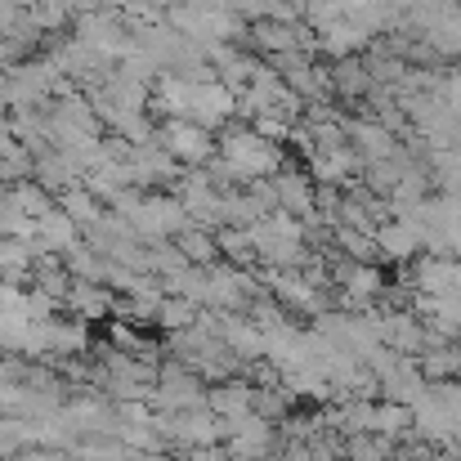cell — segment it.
Returning a JSON list of instances; mask_svg holds the SVG:
<instances>
[{"instance_id":"6da1fadb","label":"cell","mask_w":461,"mask_h":461,"mask_svg":"<svg viewBox=\"0 0 461 461\" xmlns=\"http://www.w3.org/2000/svg\"><path fill=\"white\" fill-rule=\"evenodd\" d=\"M220 166L233 184L269 179L283 170V144L265 140L256 126H224L220 135Z\"/></svg>"},{"instance_id":"7a4b0ae2","label":"cell","mask_w":461,"mask_h":461,"mask_svg":"<svg viewBox=\"0 0 461 461\" xmlns=\"http://www.w3.org/2000/svg\"><path fill=\"white\" fill-rule=\"evenodd\" d=\"M126 220L140 229V238L153 247V242H170V238H179L188 224H193V215H188V206L179 202V193H144L131 211H126Z\"/></svg>"},{"instance_id":"3957f363","label":"cell","mask_w":461,"mask_h":461,"mask_svg":"<svg viewBox=\"0 0 461 461\" xmlns=\"http://www.w3.org/2000/svg\"><path fill=\"white\" fill-rule=\"evenodd\" d=\"M157 144L175 157L184 170L206 166L211 157L220 153L215 131H211V126H202V122H193V117H161V126H157Z\"/></svg>"},{"instance_id":"277c9868","label":"cell","mask_w":461,"mask_h":461,"mask_svg":"<svg viewBox=\"0 0 461 461\" xmlns=\"http://www.w3.org/2000/svg\"><path fill=\"white\" fill-rule=\"evenodd\" d=\"M206 403V385L202 376L179 363V358H161L157 363V385H153V408L157 412H188Z\"/></svg>"},{"instance_id":"5b68a950","label":"cell","mask_w":461,"mask_h":461,"mask_svg":"<svg viewBox=\"0 0 461 461\" xmlns=\"http://www.w3.org/2000/svg\"><path fill=\"white\" fill-rule=\"evenodd\" d=\"M265 292L283 309H296V313H309V318L327 313V287L318 278H309L305 269H269Z\"/></svg>"},{"instance_id":"8992f818","label":"cell","mask_w":461,"mask_h":461,"mask_svg":"<svg viewBox=\"0 0 461 461\" xmlns=\"http://www.w3.org/2000/svg\"><path fill=\"white\" fill-rule=\"evenodd\" d=\"M126 166H131V179L140 184V188H170V184H179V175H184V166L175 161V157L166 153L161 144H131V157H126Z\"/></svg>"},{"instance_id":"52a82bcc","label":"cell","mask_w":461,"mask_h":461,"mask_svg":"<svg viewBox=\"0 0 461 461\" xmlns=\"http://www.w3.org/2000/svg\"><path fill=\"white\" fill-rule=\"evenodd\" d=\"M274 193H278V211L296 215V220H318V179L309 170H296V166H283L274 175Z\"/></svg>"},{"instance_id":"ba28073f","label":"cell","mask_w":461,"mask_h":461,"mask_svg":"<svg viewBox=\"0 0 461 461\" xmlns=\"http://www.w3.org/2000/svg\"><path fill=\"white\" fill-rule=\"evenodd\" d=\"M376 247H381V260H390V265H412V260L426 251V238H421V229H417L408 215H390V220H381V229H376Z\"/></svg>"},{"instance_id":"9c48e42d","label":"cell","mask_w":461,"mask_h":461,"mask_svg":"<svg viewBox=\"0 0 461 461\" xmlns=\"http://www.w3.org/2000/svg\"><path fill=\"white\" fill-rule=\"evenodd\" d=\"M188 117L202 122V126H211V131L229 126V122L238 117V90H229L220 77L197 81V95H193V113H188Z\"/></svg>"},{"instance_id":"30bf717a","label":"cell","mask_w":461,"mask_h":461,"mask_svg":"<svg viewBox=\"0 0 461 461\" xmlns=\"http://www.w3.org/2000/svg\"><path fill=\"white\" fill-rule=\"evenodd\" d=\"M77 242H81V224L63 206H54L50 215L36 220V238H32V251L36 256H68Z\"/></svg>"},{"instance_id":"8fae6325","label":"cell","mask_w":461,"mask_h":461,"mask_svg":"<svg viewBox=\"0 0 461 461\" xmlns=\"http://www.w3.org/2000/svg\"><path fill=\"white\" fill-rule=\"evenodd\" d=\"M376 381H381V399H385V403H408V408H412V403L426 394V385H430L417 358H399V363H394L385 376H376Z\"/></svg>"},{"instance_id":"7c38bea8","label":"cell","mask_w":461,"mask_h":461,"mask_svg":"<svg viewBox=\"0 0 461 461\" xmlns=\"http://www.w3.org/2000/svg\"><path fill=\"white\" fill-rule=\"evenodd\" d=\"M206 408L220 417V421H242L256 412V385L233 376V381H220L215 390H206Z\"/></svg>"},{"instance_id":"4fadbf2b","label":"cell","mask_w":461,"mask_h":461,"mask_svg":"<svg viewBox=\"0 0 461 461\" xmlns=\"http://www.w3.org/2000/svg\"><path fill=\"white\" fill-rule=\"evenodd\" d=\"M63 305L72 309V318L81 322H99V318H113L117 313V296L108 283H86V278H72V292Z\"/></svg>"},{"instance_id":"5bb4252c","label":"cell","mask_w":461,"mask_h":461,"mask_svg":"<svg viewBox=\"0 0 461 461\" xmlns=\"http://www.w3.org/2000/svg\"><path fill=\"white\" fill-rule=\"evenodd\" d=\"M426 381H461V340H448L439 331H430L426 349L417 354Z\"/></svg>"},{"instance_id":"9a60e30c","label":"cell","mask_w":461,"mask_h":461,"mask_svg":"<svg viewBox=\"0 0 461 461\" xmlns=\"http://www.w3.org/2000/svg\"><path fill=\"white\" fill-rule=\"evenodd\" d=\"M175 242H179V251H184V260H188V265H197V269L220 265V238H215V229L188 224V229H184Z\"/></svg>"},{"instance_id":"2e32d148","label":"cell","mask_w":461,"mask_h":461,"mask_svg":"<svg viewBox=\"0 0 461 461\" xmlns=\"http://www.w3.org/2000/svg\"><path fill=\"white\" fill-rule=\"evenodd\" d=\"M376 435H385V439H394V444L412 439V408H408V403H385V399H376Z\"/></svg>"},{"instance_id":"e0dca14e","label":"cell","mask_w":461,"mask_h":461,"mask_svg":"<svg viewBox=\"0 0 461 461\" xmlns=\"http://www.w3.org/2000/svg\"><path fill=\"white\" fill-rule=\"evenodd\" d=\"M59 206H63V211H68V215H72V220H77L81 229H90V224H95V220H99V215L108 211V206H104V202H99V197H95V193H90L86 184H77V188L59 193Z\"/></svg>"},{"instance_id":"ac0fdd59","label":"cell","mask_w":461,"mask_h":461,"mask_svg":"<svg viewBox=\"0 0 461 461\" xmlns=\"http://www.w3.org/2000/svg\"><path fill=\"white\" fill-rule=\"evenodd\" d=\"M215 238H220V256L229 260V265H251V260H260L256 256V242H251V229H238V224H224V229H215Z\"/></svg>"},{"instance_id":"d6986e66","label":"cell","mask_w":461,"mask_h":461,"mask_svg":"<svg viewBox=\"0 0 461 461\" xmlns=\"http://www.w3.org/2000/svg\"><path fill=\"white\" fill-rule=\"evenodd\" d=\"M197 313H202V305H197V301H188V296H161V309H157V327L170 336V331H184V327H193V322H197Z\"/></svg>"},{"instance_id":"ffe728a7","label":"cell","mask_w":461,"mask_h":461,"mask_svg":"<svg viewBox=\"0 0 461 461\" xmlns=\"http://www.w3.org/2000/svg\"><path fill=\"white\" fill-rule=\"evenodd\" d=\"M336 251L349 256V260H363V265H376L381 260L376 233H367V229H336Z\"/></svg>"},{"instance_id":"44dd1931","label":"cell","mask_w":461,"mask_h":461,"mask_svg":"<svg viewBox=\"0 0 461 461\" xmlns=\"http://www.w3.org/2000/svg\"><path fill=\"white\" fill-rule=\"evenodd\" d=\"M14 461H77L68 448H23Z\"/></svg>"},{"instance_id":"7402d4cb","label":"cell","mask_w":461,"mask_h":461,"mask_svg":"<svg viewBox=\"0 0 461 461\" xmlns=\"http://www.w3.org/2000/svg\"><path fill=\"white\" fill-rule=\"evenodd\" d=\"M9 153H18V135H14V122L0 113V161H5Z\"/></svg>"},{"instance_id":"603a6c76","label":"cell","mask_w":461,"mask_h":461,"mask_svg":"<svg viewBox=\"0 0 461 461\" xmlns=\"http://www.w3.org/2000/svg\"><path fill=\"white\" fill-rule=\"evenodd\" d=\"M0 461H9V457H0Z\"/></svg>"}]
</instances>
